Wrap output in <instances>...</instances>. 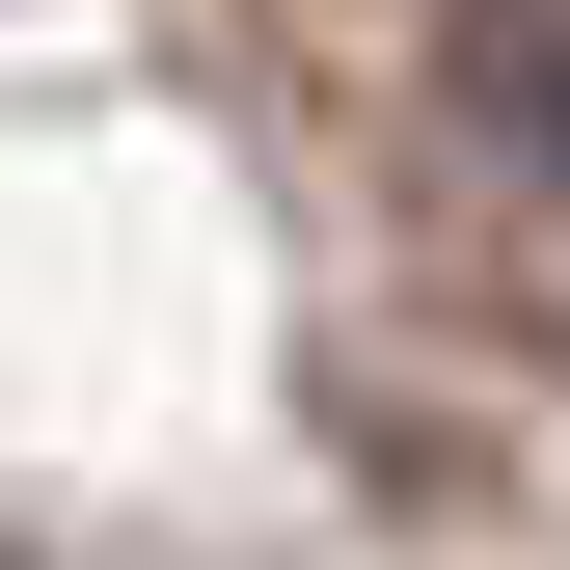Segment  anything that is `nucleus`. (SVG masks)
<instances>
[{"label": "nucleus", "instance_id": "f257e3e1", "mask_svg": "<svg viewBox=\"0 0 570 570\" xmlns=\"http://www.w3.org/2000/svg\"><path fill=\"white\" fill-rule=\"evenodd\" d=\"M435 82L517 190H570V0H435Z\"/></svg>", "mask_w": 570, "mask_h": 570}]
</instances>
